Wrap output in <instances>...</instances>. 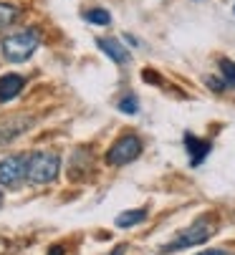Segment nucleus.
Segmentation results:
<instances>
[{
	"label": "nucleus",
	"instance_id": "6ab92c4d",
	"mask_svg": "<svg viewBox=\"0 0 235 255\" xmlns=\"http://www.w3.org/2000/svg\"><path fill=\"white\" fill-rule=\"evenodd\" d=\"M233 10H235V8H233Z\"/></svg>",
	"mask_w": 235,
	"mask_h": 255
},
{
	"label": "nucleus",
	"instance_id": "f3484780",
	"mask_svg": "<svg viewBox=\"0 0 235 255\" xmlns=\"http://www.w3.org/2000/svg\"><path fill=\"white\" fill-rule=\"evenodd\" d=\"M48 255H63V248H51V253Z\"/></svg>",
	"mask_w": 235,
	"mask_h": 255
},
{
	"label": "nucleus",
	"instance_id": "7ed1b4c3",
	"mask_svg": "<svg viewBox=\"0 0 235 255\" xmlns=\"http://www.w3.org/2000/svg\"><path fill=\"white\" fill-rule=\"evenodd\" d=\"M61 172V159L51 152H38L33 157H28V169L25 177L30 185H48L53 182Z\"/></svg>",
	"mask_w": 235,
	"mask_h": 255
},
{
	"label": "nucleus",
	"instance_id": "39448f33",
	"mask_svg": "<svg viewBox=\"0 0 235 255\" xmlns=\"http://www.w3.org/2000/svg\"><path fill=\"white\" fill-rule=\"evenodd\" d=\"M25 169H28V157L25 154H10L0 162V185L15 190L23 185L25 179Z\"/></svg>",
	"mask_w": 235,
	"mask_h": 255
},
{
	"label": "nucleus",
	"instance_id": "6e6552de",
	"mask_svg": "<svg viewBox=\"0 0 235 255\" xmlns=\"http://www.w3.org/2000/svg\"><path fill=\"white\" fill-rule=\"evenodd\" d=\"M185 147H187V152H190V162L198 167V164H203L205 162V157L210 154V141H205V139H198L195 134H185Z\"/></svg>",
	"mask_w": 235,
	"mask_h": 255
},
{
	"label": "nucleus",
	"instance_id": "dca6fc26",
	"mask_svg": "<svg viewBox=\"0 0 235 255\" xmlns=\"http://www.w3.org/2000/svg\"><path fill=\"white\" fill-rule=\"evenodd\" d=\"M124 253H127V245H119V248H114L109 255H124Z\"/></svg>",
	"mask_w": 235,
	"mask_h": 255
},
{
	"label": "nucleus",
	"instance_id": "f8f14e48",
	"mask_svg": "<svg viewBox=\"0 0 235 255\" xmlns=\"http://www.w3.org/2000/svg\"><path fill=\"white\" fill-rule=\"evenodd\" d=\"M84 18H86L89 23H94V25H109V23H111V15H109L106 8H91V10L84 13Z\"/></svg>",
	"mask_w": 235,
	"mask_h": 255
},
{
	"label": "nucleus",
	"instance_id": "2eb2a0df",
	"mask_svg": "<svg viewBox=\"0 0 235 255\" xmlns=\"http://www.w3.org/2000/svg\"><path fill=\"white\" fill-rule=\"evenodd\" d=\"M200 255H235V253H230V250H220V248H215V250H205V253H200Z\"/></svg>",
	"mask_w": 235,
	"mask_h": 255
},
{
	"label": "nucleus",
	"instance_id": "a211bd4d",
	"mask_svg": "<svg viewBox=\"0 0 235 255\" xmlns=\"http://www.w3.org/2000/svg\"><path fill=\"white\" fill-rule=\"evenodd\" d=\"M0 207H3V192H0Z\"/></svg>",
	"mask_w": 235,
	"mask_h": 255
},
{
	"label": "nucleus",
	"instance_id": "1a4fd4ad",
	"mask_svg": "<svg viewBox=\"0 0 235 255\" xmlns=\"http://www.w3.org/2000/svg\"><path fill=\"white\" fill-rule=\"evenodd\" d=\"M96 46H99L114 63H129V51L119 43V38H99Z\"/></svg>",
	"mask_w": 235,
	"mask_h": 255
},
{
	"label": "nucleus",
	"instance_id": "ddd939ff",
	"mask_svg": "<svg viewBox=\"0 0 235 255\" xmlns=\"http://www.w3.org/2000/svg\"><path fill=\"white\" fill-rule=\"evenodd\" d=\"M220 74L225 86H235V63L230 58H220Z\"/></svg>",
	"mask_w": 235,
	"mask_h": 255
},
{
	"label": "nucleus",
	"instance_id": "f257e3e1",
	"mask_svg": "<svg viewBox=\"0 0 235 255\" xmlns=\"http://www.w3.org/2000/svg\"><path fill=\"white\" fill-rule=\"evenodd\" d=\"M38 43H41V30L38 28H23V30L5 35L3 43H0V51H3V56L10 63H23L35 53Z\"/></svg>",
	"mask_w": 235,
	"mask_h": 255
},
{
	"label": "nucleus",
	"instance_id": "9d476101",
	"mask_svg": "<svg viewBox=\"0 0 235 255\" xmlns=\"http://www.w3.org/2000/svg\"><path fill=\"white\" fill-rule=\"evenodd\" d=\"M144 220H147V210H127V212H122L119 217H116L114 225L116 228H134Z\"/></svg>",
	"mask_w": 235,
	"mask_h": 255
},
{
	"label": "nucleus",
	"instance_id": "4468645a",
	"mask_svg": "<svg viewBox=\"0 0 235 255\" xmlns=\"http://www.w3.org/2000/svg\"><path fill=\"white\" fill-rule=\"evenodd\" d=\"M119 112H124V114H137V112H139V101H137V96H127V99H122V101H119Z\"/></svg>",
	"mask_w": 235,
	"mask_h": 255
},
{
	"label": "nucleus",
	"instance_id": "9b49d317",
	"mask_svg": "<svg viewBox=\"0 0 235 255\" xmlns=\"http://www.w3.org/2000/svg\"><path fill=\"white\" fill-rule=\"evenodd\" d=\"M18 13H20V10H18L13 3H0V30H5L10 23H15Z\"/></svg>",
	"mask_w": 235,
	"mask_h": 255
},
{
	"label": "nucleus",
	"instance_id": "423d86ee",
	"mask_svg": "<svg viewBox=\"0 0 235 255\" xmlns=\"http://www.w3.org/2000/svg\"><path fill=\"white\" fill-rule=\"evenodd\" d=\"M33 124L35 122L30 117H15L10 122H3V124H0V147H3V144H10L15 136H20L23 131H28Z\"/></svg>",
	"mask_w": 235,
	"mask_h": 255
},
{
	"label": "nucleus",
	"instance_id": "0eeeda50",
	"mask_svg": "<svg viewBox=\"0 0 235 255\" xmlns=\"http://www.w3.org/2000/svg\"><path fill=\"white\" fill-rule=\"evenodd\" d=\"M25 86V76L20 74H5V76H0V104H5V101H13Z\"/></svg>",
	"mask_w": 235,
	"mask_h": 255
},
{
	"label": "nucleus",
	"instance_id": "f03ea898",
	"mask_svg": "<svg viewBox=\"0 0 235 255\" xmlns=\"http://www.w3.org/2000/svg\"><path fill=\"white\" fill-rule=\"evenodd\" d=\"M215 230H218V225H215L213 220H208V217H203V220L192 223L187 230H182L172 243L162 245V248H160V253H177V250H185V248L203 245V243H208V240L215 235Z\"/></svg>",
	"mask_w": 235,
	"mask_h": 255
},
{
	"label": "nucleus",
	"instance_id": "20e7f679",
	"mask_svg": "<svg viewBox=\"0 0 235 255\" xmlns=\"http://www.w3.org/2000/svg\"><path fill=\"white\" fill-rule=\"evenodd\" d=\"M139 154H142V139L137 134H124L111 144V149L106 152V162L114 167H124L134 162Z\"/></svg>",
	"mask_w": 235,
	"mask_h": 255
}]
</instances>
